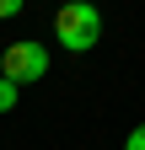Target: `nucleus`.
I'll list each match as a JSON object with an SVG mask.
<instances>
[{
    "label": "nucleus",
    "mask_w": 145,
    "mask_h": 150,
    "mask_svg": "<svg viewBox=\"0 0 145 150\" xmlns=\"http://www.w3.org/2000/svg\"><path fill=\"white\" fill-rule=\"evenodd\" d=\"M54 38H59L70 54L97 48V38H102V16H97V6H65L59 16H54Z\"/></svg>",
    "instance_id": "f257e3e1"
},
{
    "label": "nucleus",
    "mask_w": 145,
    "mask_h": 150,
    "mask_svg": "<svg viewBox=\"0 0 145 150\" xmlns=\"http://www.w3.org/2000/svg\"><path fill=\"white\" fill-rule=\"evenodd\" d=\"M16 11H22V0H0V22H11Z\"/></svg>",
    "instance_id": "39448f33"
},
{
    "label": "nucleus",
    "mask_w": 145,
    "mask_h": 150,
    "mask_svg": "<svg viewBox=\"0 0 145 150\" xmlns=\"http://www.w3.org/2000/svg\"><path fill=\"white\" fill-rule=\"evenodd\" d=\"M11 107H16V86L0 75V112H11Z\"/></svg>",
    "instance_id": "7ed1b4c3"
},
{
    "label": "nucleus",
    "mask_w": 145,
    "mask_h": 150,
    "mask_svg": "<svg viewBox=\"0 0 145 150\" xmlns=\"http://www.w3.org/2000/svg\"><path fill=\"white\" fill-rule=\"evenodd\" d=\"M65 6H92V0H65Z\"/></svg>",
    "instance_id": "423d86ee"
},
{
    "label": "nucleus",
    "mask_w": 145,
    "mask_h": 150,
    "mask_svg": "<svg viewBox=\"0 0 145 150\" xmlns=\"http://www.w3.org/2000/svg\"><path fill=\"white\" fill-rule=\"evenodd\" d=\"M0 75H6L11 86H27V81H43L48 75V48L38 38H16V43L0 54Z\"/></svg>",
    "instance_id": "f03ea898"
},
{
    "label": "nucleus",
    "mask_w": 145,
    "mask_h": 150,
    "mask_svg": "<svg viewBox=\"0 0 145 150\" xmlns=\"http://www.w3.org/2000/svg\"><path fill=\"white\" fill-rule=\"evenodd\" d=\"M124 150H145V123H134V129H129V139H124Z\"/></svg>",
    "instance_id": "20e7f679"
}]
</instances>
